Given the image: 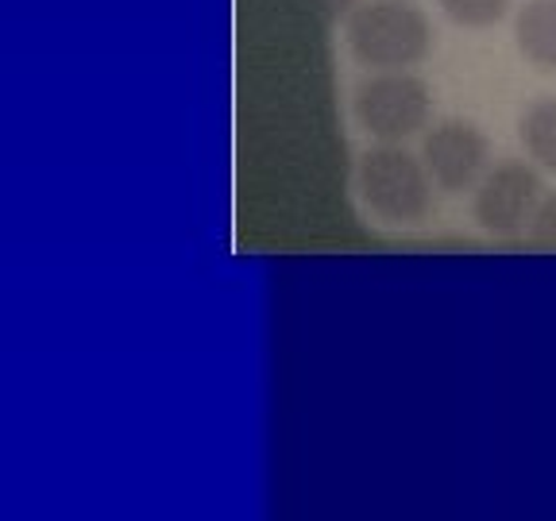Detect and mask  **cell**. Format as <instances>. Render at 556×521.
I'll return each mask as SVG.
<instances>
[{
  "label": "cell",
  "mask_w": 556,
  "mask_h": 521,
  "mask_svg": "<svg viewBox=\"0 0 556 521\" xmlns=\"http://www.w3.org/2000/svg\"><path fill=\"white\" fill-rule=\"evenodd\" d=\"M421 163H426L437 190H476L479 178L491 170V139H486V131L479 124L452 116V120H441L426 131V139H421Z\"/></svg>",
  "instance_id": "5"
},
{
  "label": "cell",
  "mask_w": 556,
  "mask_h": 521,
  "mask_svg": "<svg viewBox=\"0 0 556 521\" xmlns=\"http://www.w3.org/2000/svg\"><path fill=\"white\" fill-rule=\"evenodd\" d=\"M356 190L367 213L387 225H417L433 208V178L421 155H409L402 143H379L364 151L356 166Z\"/></svg>",
  "instance_id": "2"
},
{
  "label": "cell",
  "mask_w": 556,
  "mask_h": 521,
  "mask_svg": "<svg viewBox=\"0 0 556 521\" xmlns=\"http://www.w3.org/2000/svg\"><path fill=\"white\" fill-rule=\"evenodd\" d=\"M352 116L379 143H402L429 128L433 89L409 69H371L352 93Z\"/></svg>",
  "instance_id": "3"
},
{
  "label": "cell",
  "mask_w": 556,
  "mask_h": 521,
  "mask_svg": "<svg viewBox=\"0 0 556 521\" xmlns=\"http://www.w3.org/2000/svg\"><path fill=\"white\" fill-rule=\"evenodd\" d=\"M356 4H359V0H321V9H325V16H329V24H340V20H348Z\"/></svg>",
  "instance_id": "10"
},
{
  "label": "cell",
  "mask_w": 556,
  "mask_h": 521,
  "mask_svg": "<svg viewBox=\"0 0 556 521\" xmlns=\"http://www.w3.org/2000/svg\"><path fill=\"white\" fill-rule=\"evenodd\" d=\"M518 136H521V148L541 170H553L556 174V93H545L521 113L518 124Z\"/></svg>",
  "instance_id": "7"
},
{
  "label": "cell",
  "mask_w": 556,
  "mask_h": 521,
  "mask_svg": "<svg viewBox=\"0 0 556 521\" xmlns=\"http://www.w3.org/2000/svg\"><path fill=\"white\" fill-rule=\"evenodd\" d=\"M441 12L456 27H471V31H486V27L503 24L510 16L514 0H437Z\"/></svg>",
  "instance_id": "8"
},
{
  "label": "cell",
  "mask_w": 556,
  "mask_h": 521,
  "mask_svg": "<svg viewBox=\"0 0 556 521\" xmlns=\"http://www.w3.org/2000/svg\"><path fill=\"white\" fill-rule=\"evenodd\" d=\"M530 236L545 247H556V193H545L530 220Z\"/></svg>",
  "instance_id": "9"
},
{
  "label": "cell",
  "mask_w": 556,
  "mask_h": 521,
  "mask_svg": "<svg viewBox=\"0 0 556 521\" xmlns=\"http://www.w3.org/2000/svg\"><path fill=\"white\" fill-rule=\"evenodd\" d=\"M541 198H545L541 174L526 158H503L471 190V220L486 236H503L506 240V236H518L530 228Z\"/></svg>",
  "instance_id": "4"
},
{
  "label": "cell",
  "mask_w": 556,
  "mask_h": 521,
  "mask_svg": "<svg viewBox=\"0 0 556 521\" xmlns=\"http://www.w3.org/2000/svg\"><path fill=\"white\" fill-rule=\"evenodd\" d=\"M514 47L533 69L556 74V0H526L514 16Z\"/></svg>",
  "instance_id": "6"
},
{
  "label": "cell",
  "mask_w": 556,
  "mask_h": 521,
  "mask_svg": "<svg viewBox=\"0 0 556 521\" xmlns=\"http://www.w3.org/2000/svg\"><path fill=\"white\" fill-rule=\"evenodd\" d=\"M344 43L367 69H409L433 54L437 31L409 0H367L344 20Z\"/></svg>",
  "instance_id": "1"
}]
</instances>
